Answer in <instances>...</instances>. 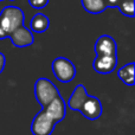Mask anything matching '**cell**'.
Returning a JSON list of instances; mask_svg holds the SVG:
<instances>
[{
    "mask_svg": "<svg viewBox=\"0 0 135 135\" xmlns=\"http://www.w3.org/2000/svg\"><path fill=\"white\" fill-rule=\"evenodd\" d=\"M5 65H6V57H5L4 54H1V52H0V74L4 71Z\"/></svg>",
    "mask_w": 135,
    "mask_h": 135,
    "instance_id": "2e32d148",
    "label": "cell"
},
{
    "mask_svg": "<svg viewBox=\"0 0 135 135\" xmlns=\"http://www.w3.org/2000/svg\"><path fill=\"white\" fill-rule=\"evenodd\" d=\"M28 4L36 9H42L49 4V0H28Z\"/></svg>",
    "mask_w": 135,
    "mask_h": 135,
    "instance_id": "9a60e30c",
    "label": "cell"
},
{
    "mask_svg": "<svg viewBox=\"0 0 135 135\" xmlns=\"http://www.w3.org/2000/svg\"><path fill=\"white\" fill-rule=\"evenodd\" d=\"M117 65L116 56H96L94 61V70L98 74H112Z\"/></svg>",
    "mask_w": 135,
    "mask_h": 135,
    "instance_id": "9c48e42d",
    "label": "cell"
},
{
    "mask_svg": "<svg viewBox=\"0 0 135 135\" xmlns=\"http://www.w3.org/2000/svg\"><path fill=\"white\" fill-rule=\"evenodd\" d=\"M52 72L59 82L69 83L76 76V68L65 57H58L52 62Z\"/></svg>",
    "mask_w": 135,
    "mask_h": 135,
    "instance_id": "3957f363",
    "label": "cell"
},
{
    "mask_svg": "<svg viewBox=\"0 0 135 135\" xmlns=\"http://www.w3.org/2000/svg\"><path fill=\"white\" fill-rule=\"evenodd\" d=\"M8 37H9V39H11L12 44L16 47L30 46V45H32L33 42H35L33 33L31 32V30H28V28L24 25H21L20 27L14 30Z\"/></svg>",
    "mask_w": 135,
    "mask_h": 135,
    "instance_id": "ba28073f",
    "label": "cell"
},
{
    "mask_svg": "<svg viewBox=\"0 0 135 135\" xmlns=\"http://www.w3.org/2000/svg\"><path fill=\"white\" fill-rule=\"evenodd\" d=\"M134 68L135 64L132 62V63L123 65L117 71L119 78L127 85H134Z\"/></svg>",
    "mask_w": 135,
    "mask_h": 135,
    "instance_id": "4fadbf2b",
    "label": "cell"
},
{
    "mask_svg": "<svg viewBox=\"0 0 135 135\" xmlns=\"http://www.w3.org/2000/svg\"><path fill=\"white\" fill-rule=\"evenodd\" d=\"M86 97H88V94H86L84 85L83 84H78V85L75 88V90L72 91L71 96H70L69 102H68V107L71 110L79 112L84 103V101L86 100Z\"/></svg>",
    "mask_w": 135,
    "mask_h": 135,
    "instance_id": "30bf717a",
    "label": "cell"
},
{
    "mask_svg": "<svg viewBox=\"0 0 135 135\" xmlns=\"http://www.w3.org/2000/svg\"><path fill=\"white\" fill-rule=\"evenodd\" d=\"M43 110H44V112L57 123V122L62 121V120L65 117L66 103H65V101L63 100V97H62L61 95H58L57 97H55Z\"/></svg>",
    "mask_w": 135,
    "mask_h": 135,
    "instance_id": "5b68a950",
    "label": "cell"
},
{
    "mask_svg": "<svg viewBox=\"0 0 135 135\" xmlns=\"http://www.w3.org/2000/svg\"><path fill=\"white\" fill-rule=\"evenodd\" d=\"M120 0H105V4H107V7H117Z\"/></svg>",
    "mask_w": 135,
    "mask_h": 135,
    "instance_id": "e0dca14e",
    "label": "cell"
},
{
    "mask_svg": "<svg viewBox=\"0 0 135 135\" xmlns=\"http://www.w3.org/2000/svg\"><path fill=\"white\" fill-rule=\"evenodd\" d=\"M0 1H2V0H0Z\"/></svg>",
    "mask_w": 135,
    "mask_h": 135,
    "instance_id": "ac0fdd59",
    "label": "cell"
},
{
    "mask_svg": "<svg viewBox=\"0 0 135 135\" xmlns=\"http://www.w3.org/2000/svg\"><path fill=\"white\" fill-rule=\"evenodd\" d=\"M50 26V20L45 14L43 13H37L30 23V27H31V32H36V33H43L49 28Z\"/></svg>",
    "mask_w": 135,
    "mask_h": 135,
    "instance_id": "8fae6325",
    "label": "cell"
},
{
    "mask_svg": "<svg viewBox=\"0 0 135 135\" xmlns=\"http://www.w3.org/2000/svg\"><path fill=\"white\" fill-rule=\"evenodd\" d=\"M56 122L44 112L40 110L31 123V132L33 135H51L55 131Z\"/></svg>",
    "mask_w": 135,
    "mask_h": 135,
    "instance_id": "277c9868",
    "label": "cell"
},
{
    "mask_svg": "<svg viewBox=\"0 0 135 135\" xmlns=\"http://www.w3.org/2000/svg\"><path fill=\"white\" fill-rule=\"evenodd\" d=\"M59 95L58 89L47 78H38L35 84V96L38 103L45 108L55 97Z\"/></svg>",
    "mask_w": 135,
    "mask_h": 135,
    "instance_id": "7a4b0ae2",
    "label": "cell"
},
{
    "mask_svg": "<svg viewBox=\"0 0 135 135\" xmlns=\"http://www.w3.org/2000/svg\"><path fill=\"white\" fill-rule=\"evenodd\" d=\"M79 112L88 120H91V121L97 120L102 115V103H101V101L97 97L88 95V97L84 101Z\"/></svg>",
    "mask_w": 135,
    "mask_h": 135,
    "instance_id": "52a82bcc",
    "label": "cell"
},
{
    "mask_svg": "<svg viewBox=\"0 0 135 135\" xmlns=\"http://www.w3.org/2000/svg\"><path fill=\"white\" fill-rule=\"evenodd\" d=\"M94 50L96 56H116L117 45L113 37L103 35L96 40Z\"/></svg>",
    "mask_w": 135,
    "mask_h": 135,
    "instance_id": "8992f818",
    "label": "cell"
},
{
    "mask_svg": "<svg viewBox=\"0 0 135 135\" xmlns=\"http://www.w3.org/2000/svg\"><path fill=\"white\" fill-rule=\"evenodd\" d=\"M82 6L88 13L98 14L107 8L105 0H82Z\"/></svg>",
    "mask_w": 135,
    "mask_h": 135,
    "instance_id": "7c38bea8",
    "label": "cell"
},
{
    "mask_svg": "<svg viewBox=\"0 0 135 135\" xmlns=\"http://www.w3.org/2000/svg\"><path fill=\"white\" fill-rule=\"evenodd\" d=\"M24 12L17 6H6L0 12V39L8 37L14 30L24 25Z\"/></svg>",
    "mask_w": 135,
    "mask_h": 135,
    "instance_id": "6da1fadb",
    "label": "cell"
},
{
    "mask_svg": "<svg viewBox=\"0 0 135 135\" xmlns=\"http://www.w3.org/2000/svg\"><path fill=\"white\" fill-rule=\"evenodd\" d=\"M117 7L121 11V13L124 14L126 17H129V18L134 17V0H120Z\"/></svg>",
    "mask_w": 135,
    "mask_h": 135,
    "instance_id": "5bb4252c",
    "label": "cell"
}]
</instances>
